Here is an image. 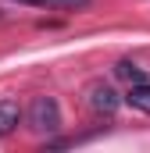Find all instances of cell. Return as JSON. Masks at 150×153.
I'll return each instance as SVG.
<instances>
[{"label":"cell","instance_id":"1","mask_svg":"<svg viewBox=\"0 0 150 153\" xmlns=\"http://www.w3.org/2000/svg\"><path fill=\"white\" fill-rule=\"evenodd\" d=\"M25 117H29V128L36 135H54L61 128V107H57L54 96H36L29 103V114Z\"/></svg>","mask_w":150,"mask_h":153},{"label":"cell","instance_id":"2","mask_svg":"<svg viewBox=\"0 0 150 153\" xmlns=\"http://www.w3.org/2000/svg\"><path fill=\"white\" fill-rule=\"evenodd\" d=\"M86 103H89V111H93V114L111 117L114 111H118V103H122V96H118V89H114L111 82L93 78V82L86 85Z\"/></svg>","mask_w":150,"mask_h":153},{"label":"cell","instance_id":"3","mask_svg":"<svg viewBox=\"0 0 150 153\" xmlns=\"http://www.w3.org/2000/svg\"><path fill=\"white\" fill-rule=\"evenodd\" d=\"M125 103H129L132 111H140V114H150V82H136V85H129Z\"/></svg>","mask_w":150,"mask_h":153},{"label":"cell","instance_id":"4","mask_svg":"<svg viewBox=\"0 0 150 153\" xmlns=\"http://www.w3.org/2000/svg\"><path fill=\"white\" fill-rule=\"evenodd\" d=\"M18 117H22V111H18L14 100H0V135L14 132L18 128Z\"/></svg>","mask_w":150,"mask_h":153},{"label":"cell","instance_id":"5","mask_svg":"<svg viewBox=\"0 0 150 153\" xmlns=\"http://www.w3.org/2000/svg\"><path fill=\"white\" fill-rule=\"evenodd\" d=\"M114 75L122 78V82H129V85H136V82H147L143 68H140V64H132V61H118V64H114Z\"/></svg>","mask_w":150,"mask_h":153},{"label":"cell","instance_id":"6","mask_svg":"<svg viewBox=\"0 0 150 153\" xmlns=\"http://www.w3.org/2000/svg\"><path fill=\"white\" fill-rule=\"evenodd\" d=\"M93 0H43V7H64V11H82Z\"/></svg>","mask_w":150,"mask_h":153},{"label":"cell","instance_id":"7","mask_svg":"<svg viewBox=\"0 0 150 153\" xmlns=\"http://www.w3.org/2000/svg\"><path fill=\"white\" fill-rule=\"evenodd\" d=\"M18 4H32V7H43V0H18Z\"/></svg>","mask_w":150,"mask_h":153}]
</instances>
